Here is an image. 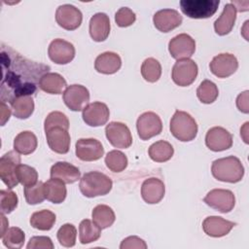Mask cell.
Here are the masks:
<instances>
[{
  "instance_id": "74e56055",
  "label": "cell",
  "mask_w": 249,
  "mask_h": 249,
  "mask_svg": "<svg viewBox=\"0 0 249 249\" xmlns=\"http://www.w3.org/2000/svg\"><path fill=\"white\" fill-rule=\"evenodd\" d=\"M105 163L111 171L122 172L127 166V158L121 151L113 150L106 155Z\"/></svg>"
},
{
  "instance_id": "3957f363",
  "label": "cell",
  "mask_w": 249,
  "mask_h": 249,
  "mask_svg": "<svg viewBox=\"0 0 249 249\" xmlns=\"http://www.w3.org/2000/svg\"><path fill=\"white\" fill-rule=\"evenodd\" d=\"M211 172L219 181L237 183L243 178L244 167L238 158L230 156L215 160L212 162Z\"/></svg>"
},
{
  "instance_id": "ee69618b",
  "label": "cell",
  "mask_w": 249,
  "mask_h": 249,
  "mask_svg": "<svg viewBox=\"0 0 249 249\" xmlns=\"http://www.w3.org/2000/svg\"><path fill=\"white\" fill-rule=\"evenodd\" d=\"M53 247L54 246L52 239L48 236H33L30 238L27 244L28 249H53Z\"/></svg>"
},
{
  "instance_id": "681fc988",
  "label": "cell",
  "mask_w": 249,
  "mask_h": 249,
  "mask_svg": "<svg viewBox=\"0 0 249 249\" xmlns=\"http://www.w3.org/2000/svg\"><path fill=\"white\" fill-rule=\"evenodd\" d=\"M1 222H2V229H1V237H2L3 234L6 232V231L8 230V229H6V227L9 225V222L7 221V219L3 213H1Z\"/></svg>"
},
{
  "instance_id": "cb8c5ba5",
  "label": "cell",
  "mask_w": 249,
  "mask_h": 249,
  "mask_svg": "<svg viewBox=\"0 0 249 249\" xmlns=\"http://www.w3.org/2000/svg\"><path fill=\"white\" fill-rule=\"evenodd\" d=\"M80 176L81 172L79 168L66 161H58L51 167V177L59 179L65 184L77 182Z\"/></svg>"
},
{
  "instance_id": "52a82bcc",
  "label": "cell",
  "mask_w": 249,
  "mask_h": 249,
  "mask_svg": "<svg viewBox=\"0 0 249 249\" xmlns=\"http://www.w3.org/2000/svg\"><path fill=\"white\" fill-rule=\"evenodd\" d=\"M20 156L17 151H9L0 159V177L8 189L15 188L19 182L17 176Z\"/></svg>"
},
{
  "instance_id": "d6a6232c",
  "label": "cell",
  "mask_w": 249,
  "mask_h": 249,
  "mask_svg": "<svg viewBox=\"0 0 249 249\" xmlns=\"http://www.w3.org/2000/svg\"><path fill=\"white\" fill-rule=\"evenodd\" d=\"M101 234V229L89 219H85L79 226V239L82 244H89L96 241Z\"/></svg>"
},
{
  "instance_id": "8fae6325",
  "label": "cell",
  "mask_w": 249,
  "mask_h": 249,
  "mask_svg": "<svg viewBox=\"0 0 249 249\" xmlns=\"http://www.w3.org/2000/svg\"><path fill=\"white\" fill-rule=\"evenodd\" d=\"M136 128L138 136L142 140H148L161 132L162 123L156 113L145 112L138 117Z\"/></svg>"
},
{
  "instance_id": "7c38bea8",
  "label": "cell",
  "mask_w": 249,
  "mask_h": 249,
  "mask_svg": "<svg viewBox=\"0 0 249 249\" xmlns=\"http://www.w3.org/2000/svg\"><path fill=\"white\" fill-rule=\"evenodd\" d=\"M65 105L72 111H82L89 101V91L82 85H71L66 88L62 95Z\"/></svg>"
},
{
  "instance_id": "e0dca14e",
  "label": "cell",
  "mask_w": 249,
  "mask_h": 249,
  "mask_svg": "<svg viewBox=\"0 0 249 249\" xmlns=\"http://www.w3.org/2000/svg\"><path fill=\"white\" fill-rule=\"evenodd\" d=\"M49 57L56 64H67L75 56L73 44L63 39H54L51 42L48 50Z\"/></svg>"
},
{
  "instance_id": "f35d334b",
  "label": "cell",
  "mask_w": 249,
  "mask_h": 249,
  "mask_svg": "<svg viewBox=\"0 0 249 249\" xmlns=\"http://www.w3.org/2000/svg\"><path fill=\"white\" fill-rule=\"evenodd\" d=\"M23 192L26 202L31 205L41 203L46 198L44 183L41 181L37 182L35 185L24 187Z\"/></svg>"
},
{
  "instance_id": "83f0119b",
  "label": "cell",
  "mask_w": 249,
  "mask_h": 249,
  "mask_svg": "<svg viewBox=\"0 0 249 249\" xmlns=\"http://www.w3.org/2000/svg\"><path fill=\"white\" fill-rule=\"evenodd\" d=\"M46 198L53 203H61L67 195L65 183L59 179L52 178L44 183Z\"/></svg>"
},
{
  "instance_id": "7402d4cb",
  "label": "cell",
  "mask_w": 249,
  "mask_h": 249,
  "mask_svg": "<svg viewBox=\"0 0 249 249\" xmlns=\"http://www.w3.org/2000/svg\"><path fill=\"white\" fill-rule=\"evenodd\" d=\"M234 226L235 223L219 216H209L202 222L203 231L212 237H222L227 235Z\"/></svg>"
},
{
  "instance_id": "4316f807",
  "label": "cell",
  "mask_w": 249,
  "mask_h": 249,
  "mask_svg": "<svg viewBox=\"0 0 249 249\" xmlns=\"http://www.w3.org/2000/svg\"><path fill=\"white\" fill-rule=\"evenodd\" d=\"M65 79L58 73L48 72L42 76L39 82V89L51 94H60L66 88Z\"/></svg>"
},
{
  "instance_id": "ffe728a7",
  "label": "cell",
  "mask_w": 249,
  "mask_h": 249,
  "mask_svg": "<svg viewBox=\"0 0 249 249\" xmlns=\"http://www.w3.org/2000/svg\"><path fill=\"white\" fill-rule=\"evenodd\" d=\"M183 18L174 9H162L153 17L155 27L160 32H169L174 28L178 27L182 23Z\"/></svg>"
},
{
  "instance_id": "d6986e66",
  "label": "cell",
  "mask_w": 249,
  "mask_h": 249,
  "mask_svg": "<svg viewBox=\"0 0 249 249\" xmlns=\"http://www.w3.org/2000/svg\"><path fill=\"white\" fill-rule=\"evenodd\" d=\"M110 112L105 103L92 102L88 104L83 110V120L89 126H101L109 120Z\"/></svg>"
},
{
  "instance_id": "f6af8a7d",
  "label": "cell",
  "mask_w": 249,
  "mask_h": 249,
  "mask_svg": "<svg viewBox=\"0 0 249 249\" xmlns=\"http://www.w3.org/2000/svg\"><path fill=\"white\" fill-rule=\"evenodd\" d=\"M120 248L121 249H131V248L146 249L147 248V244L140 237L133 235V236H128V237L124 238L122 241V243L120 245Z\"/></svg>"
},
{
  "instance_id": "8992f818",
  "label": "cell",
  "mask_w": 249,
  "mask_h": 249,
  "mask_svg": "<svg viewBox=\"0 0 249 249\" xmlns=\"http://www.w3.org/2000/svg\"><path fill=\"white\" fill-rule=\"evenodd\" d=\"M219 0H181V11L191 18H208L218 10Z\"/></svg>"
},
{
  "instance_id": "6da1fadb",
  "label": "cell",
  "mask_w": 249,
  "mask_h": 249,
  "mask_svg": "<svg viewBox=\"0 0 249 249\" xmlns=\"http://www.w3.org/2000/svg\"><path fill=\"white\" fill-rule=\"evenodd\" d=\"M1 89L0 98L11 103L21 96L35 94L43 75L50 66L30 60L9 46L1 47Z\"/></svg>"
},
{
  "instance_id": "603a6c76",
  "label": "cell",
  "mask_w": 249,
  "mask_h": 249,
  "mask_svg": "<svg viewBox=\"0 0 249 249\" xmlns=\"http://www.w3.org/2000/svg\"><path fill=\"white\" fill-rule=\"evenodd\" d=\"M110 19L105 13H96L89 19V34L93 41L102 42L110 33Z\"/></svg>"
},
{
  "instance_id": "ab89813d",
  "label": "cell",
  "mask_w": 249,
  "mask_h": 249,
  "mask_svg": "<svg viewBox=\"0 0 249 249\" xmlns=\"http://www.w3.org/2000/svg\"><path fill=\"white\" fill-rule=\"evenodd\" d=\"M56 236L60 245L64 247H73L76 243L77 230L72 224H64L58 229Z\"/></svg>"
},
{
  "instance_id": "7bdbcfd3",
  "label": "cell",
  "mask_w": 249,
  "mask_h": 249,
  "mask_svg": "<svg viewBox=\"0 0 249 249\" xmlns=\"http://www.w3.org/2000/svg\"><path fill=\"white\" fill-rule=\"evenodd\" d=\"M136 19L135 13L127 7L120 8L115 14V21L120 27L130 26Z\"/></svg>"
},
{
  "instance_id": "836d02e7",
  "label": "cell",
  "mask_w": 249,
  "mask_h": 249,
  "mask_svg": "<svg viewBox=\"0 0 249 249\" xmlns=\"http://www.w3.org/2000/svg\"><path fill=\"white\" fill-rule=\"evenodd\" d=\"M55 223V214L50 210L44 209L34 212L30 217V225L39 231H49Z\"/></svg>"
},
{
  "instance_id": "5bb4252c",
  "label": "cell",
  "mask_w": 249,
  "mask_h": 249,
  "mask_svg": "<svg viewBox=\"0 0 249 249\" xmlns=\"http://www.w3.org/2000/svg\"><path fill=\"white\" fill-rule=\"evenodd\" d=\"M55 20L60 27L66 30H75L81 25L83 15L75 6L64 4L56 9Z\"/></svg>"
},
{
  "instance_id": "ba28073f",
  "label": "cell",
  "mask_w": 249,
  "mask_h": 249,
  "mask_svg": "<svg viewBox=\"0 0 249 249\" xmlns=\"http://www.w3.org/2000/svg\"><path fill=\"white\" fill-rule=\"evenodd\" d=\"M197 73L198 68L194 60L190 58L180 59L172 67L171 78L177 86L188 87L195 82Z\"/></svg>"
},
{
  "instance_id": "44dd1931",
  "label": "cell",
  "mask_w": 249,
  "mask_h": 249,
  "mask_svg": "<svg viewBox=\"0 0 249 249\" xmlns=\"http://www.w3.org/2000/svg\"><path fill=\"white\" fill-rule=\"evenodd\" d=\"M165 187L161 180L158 178H148L141 186V196L149 204L159 203L164 196Z\"/></svg>"
},
{
  "instance_id": "8d00e7d4",
  "label": "cell",
  "mask_w": 249,
  "mask_h": 249,
  "mask_svg": "<svg viewBox=\"0 0 249 249\" xmlns=\"http://www.w3.org/2000/svg\"><path fill=\"white\" fill-rule=\"evenodd\" d=\"M3 244L11 249H18L23 246L25 240V234L18 227H12L6 231L1 237Z\"/></svg>"
},
{
  "instance_id": "f546056e",
  "label": "cell",
  "mask_w": 249,
  "mask_h": 249,
  "mask_svg": "<svg viewBox=\"0 0 249 249\" xmlns=\"http://www.w3.org/2000/svg\"><path fill=\"white\" fill-rule=\"evenodd\" d=\"M150 158L157 162H164L169 160L174 153L172 145L164 140H160L153 143L148 150Z\"/></svg>"
},
{
  "instance_id": "c3c4849f",
  "label": "cell",
  "mask_w": 249,
  "mask_h": 249,
  "mask_svg": "<svg viewBox=\"0 0 249 249\" xmlns=\"http://www.w3.org/2000/svg\"><path fill=\"white\" fill-rule=\"evenodd\" d=\"M248 124H249V123H248V122H246V123L244 124V125L240 128V135L242 136V138H243V140H244V142H245V143H248V137H247Z\"/></svg>"
},
{
  "instance_id": "277c9868",
  "label": "cell",
  "mask_w": 249,
  "mask_h": 249,
  "mask_svg": "<svg viewBox=\"0 0 249 249\" xmlns=\"http://www.w3.org/2000/svg\"><path fill=\"white\" fill-rule=\"evenodd\" d=\"M113 186L110 177L98 171L85 173L80 179L79 188L81 193L87 197H95L107 195Z\"/></svg>"
},
{
  "instance_id": "60d3db41",
  "label": "cell",
  "mask_w": 249,
  "mask_h": 249,
  "mask_svg": "<svg viewBox=\"0 0 249 249\" xmlns=\"http://www.w3.org/2000/svg\"><path fill=\"white\" fill-rule=\"evenodd\" d=\"M17 176L18 182L24 187L32 186L37 183L38 180V172L32 166L27 164H19L17 169Z\"/></svg>"
},
{
  "instance_id": "4dcf8cb0",
  "label": "cell",
  "mask_w": 249,
  "mask_h": 249,
  "mask_svg": "<svg viewBox=\"0 0 249 249\" xmlns=\"http://www.w3.org/2000/svg\"><path fill=\"white\" fill-rule=\"evenodd\" d=\"M92 221L101 229H107L115 222V213L111 207L105 204L96 205L91 213Z\"/></svg>"
},
{
  "instance_id": "9a60e30c",
  "label": "cell",
  "mask_w": 249,
  "mask_h": 249,
  "mask_svg": "<svg viewBox=\"0 0 249 249\" xmlns=\"http://www.w3.org/2000/svg\"><path fill=\"white\" fill-rule=\"evenodd\" d=\"M76 156L84 161L99 160L104 154V148L100 141L94 138H81L76 142Z\"/></svg>"
},
{
  "instance_id": "4fadbf2b",
  "label": "cell",
  "mask_w": 249,
  "mask_h": 249,
  "mask_svg": "<svg viewBox=\"0 0 249 249\" xmlns=\"http://www.w3.org/2000/svg\"><path fill=\"white\" fill-rule=\"evenodd\" d=\"M168 51L173 58L177 60L186 59L195 53L196 42L190 35L181 33L169 41Z\"/></svg>"
},
{
  "instance_id": "5b68a950",
  "label": "cell",
  "mask_w": 249,
  "mask_h": 249,
  "mask_svg": "<svg viewBox=\"0 0 249 249\" xmlns=\"http://www.w3.org/2000/svg\"><path fill=\"white\" fill-rule=\"evenodd\" d=\"M170 132L182 142L192 141L197 134V124L196 120L185 111H175L170 120Z\"/></svg>"
},
{
  "instance_id": "d590c367",
  "label": "cell",
  "mask_w": 249,
  "mask_h": 249,
  "mask_svg": "<svg viewBox=\"0 0 249 249\" xmlns=\"http://www.w3.org/2000/svg\"><path fill=\"white\" fill-rule=\"evenodd\" d=\"M219 94V90L217 86L209 80H203L197 89H196V95L200 102L204 104H210L213 103Z\"/></svg>"
},
{
  "instance_id": "7dc6e473",
  "label": "cell",
  "mask_w": 249,
  "mask_h": 249,
  "mask_svg": "<svg viewBox=\"0 0 249 249\" xmlns=\"http://www.w3.org/2000/svg\"><path fill=\"white\" fill-rule=\"evenodd\" d=\"M11 116V109L8 107L6 102L1 101L0 105V117H1V125H4L6 122L9 121Z\"/></svg>"
},
{
  "instance_id": "e575fe53",
  "label": "cell",
  "mask_w": 249,
  "mask_h": 249,
  "mask_svg": "<svg viewBox=\"0 0 249 249\" xmlns=\"http://www.w3.org/2000/svg\"><path fill=\"white\" fill-rule=\"evenodd\" d=\"M141 75L149 83L157 82L161 75L160 63L156 58H146L141 65Z\"/></svg>"
},
{
  "instance_id": "484cf974",
  "label": "cell",
  "mask_w": 249,
  "mask_h": 249,
  "mask_svg": "<svg viewBox=\"0 0 249 249\" xmlns=\"http://www.w3.org/2000/svg\"><path fill=\"white\" fill-rule=\"evenodd\" d=\"M235 19H236L235 7L231 3L226 4L221 16L214 22L215 32L220 36L229 34L234 25Z\"/></svg>"
},
{
  "instance_id": "f1b7e54d",
  "label": "cell",
  "mask_w": 249,
  "mask_h": 249,
  "mask_svg": "<svg viewBox=\"0 0 249 249\" xmlns=\"http://www.w3.org/2000/svg\"><path fill=\"white\" fill-rule=\"evenodd\" d=\"M37 144L36 135L29 130L19 132L14 139V149L21 155L33 153L37 148Z\"/></svg>"
},
{
  "instance_id": "2e32d148",
  "label": "cell",
  "mask_w": 249,
  "mask_h": 249,
  "mask_svg": "<svg viewBox=\"0 0 249 249\" xmlns=\"http://www.w3.org/2000/svg\"><path fill=\"white\" fill-rule=\"evenodd\" d=\"M209 68L212 74L218 78H227L237 70L238 61L233 54L224 53L213 57L209 64Z\"/></svg>"
},
{
  "instance_id": "9c48e42d",
  "label": "cell",
  "mask_w": 249,
  "mask_h": 249,
  "mask_svg": "<svg viewBox=\"0 0 249 249\" xmlns=\"http://www.w3.org/2000/svg\"><path fill=\"white\" fill-rule=\"evenodd\" d=\"M203 201L213 209L222 213L231 211L235 204V197L231 191L224 189H214L207 193Z\"/></svg>"
},
{
  "instance_id": "d4e9b609",
  "label": "cell",
  "mask_w": 249,
  "mask_h": 249,
  "mask_svg": "<svg viewBox=\"0 0 249 249\" xmlns=\"http://www.w3.org/2000/svg\"><path fill=\"white\" fill-rule=\"evenodd\" d=\"M122 66V59L120 55L113 52H105L99 54L94 61V68L97 72L102 74H114Z\"/></svg>"
},
{
  "instance_id": "1f68e13d",
  "label": "cell",
  "mask_w": 249,
  "mask_h": 249,
  "mask_svg": "<svg viewBox=\"0 0 249 249\" xmlns=\"http://www.w3.org/2000/svg\"><path fill=\"white\" fill-rule=\"evenodd\" d=\"M10 104L13 115L18 119H27L34 111V100L31 96H21L16 98Z\"/></svg>"
},
{
  "instance_id": "bcb514c9",
  "label": "cell",
  "mask_w": 249,
  "mask_h": 249,
  "mask_svg": "<svg viewBox=\"0 0 249 249\" xmlns=\"http://www.w3.org/2000/svg\"><path fill=\"white\" fill-rule=\"evenodd\" d=\"M236 106L239 111L242 113H249V104H248V90L241 92L236 98Z\"/></svg>"
},
{
  "instance_id": "7a4b0ae2",
  "label": "cell",
  "mask_w": 249,
  "mask_h": 249,
  "mask_svg": "<svg viewBox=\"0 0 249 249\" xmlns=\"http://www.w3.org/2000/svg\"><path fill=\"white\" fill-rule=\"evenodd\" d=\"M44 129L49 147L57 154H66L70 148L69 120L59 111L51 112L45 119Z\"/></svg>"
},
{
  "instance_id": "b9f144b4",
  "label": "cell",
  "mask_w": 249,
  "mask_h": 249,
  "mask_svg": "<svg viewBox=\"0 0 249 249\" xmlns=\"http://www.w3.org/2000/svg\"><path fill=\"white\" fill-rule=\"evenodd\" d=\"M18 206V196L13 191H0V210L3 214H9Z\"/></svg>"
},
{
  "instance_id": "ac0fdd59",
  "label": "cell",
  "mask_w": 249,
  "mask_h": 249,
  "mask_svg": "<svg viewBox=\"0 0 249 249\" xmlns=\"http://www.w3.org/2000/svg\"><path fill=\"white\" fill-rule=\"evenodd\" d=\"M205 144L213 152L228 150L232 145V135L224 127L214 126L205 135Z\"/></svg>"
},
{
  "instance_id": "30bf717a",
  "label": "cell",
  "mask_w": 249,
  "mask_h": 249,
  "mask_svg": "<svg viewBox=\"0 0 249 249\" xmlns=\"http://www.w3.org/2000/svg\"><path fill=\"white\" fill-rule=\"evenodd\" d=\"M105 134L112 146L126 149L132 144V136L126 124L120 122H111L105 127Z\"/></svg>"
}]
</instances>
